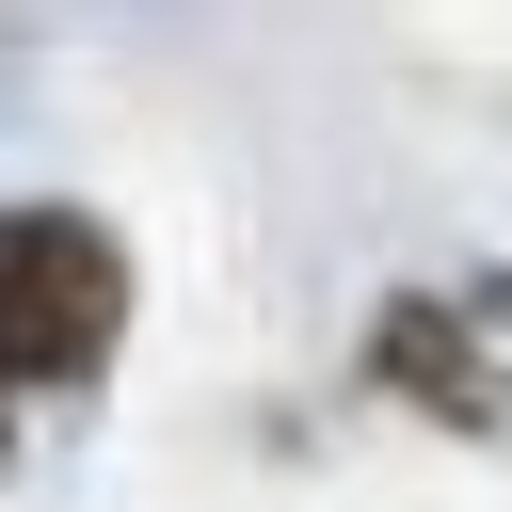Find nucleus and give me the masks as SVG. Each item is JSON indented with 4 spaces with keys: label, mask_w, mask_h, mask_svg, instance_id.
<instances>
[{
    "label": "nucleus",
    "mask_w": 512,
    "mask_h": 512,
    "mask_svg": "<svg viewBox=\"0 0 512 512\" xmlns=\"http://www.w3.org/2000/svg\"><path fill=\"white\" fill-rule=\"evenodd\" d=\"M112 336V240L96 224H0V400L80 368Z\"/></svg>",
    "instance_id": "nucleus-1"
}]
</instances>
